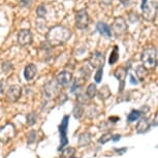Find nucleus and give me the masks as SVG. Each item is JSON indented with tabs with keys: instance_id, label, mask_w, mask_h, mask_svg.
Wrapping results in <instances>:
<instances>
[{
	"instance_id": "nucleus-4",
	"label": "nucleus",
	"mask_w": 158,
	"mask_h": 158,
	"mask_svg": "<svg viewBox=\"0 0 158 158\" xmlns=\"http://www.w3.org/2000/svg\"><path fill=\"white\" fill-rule=\"evenodd\" d=\"M68 123H69V116L65 115L63 119H62L60 126H59V132H60V139H61V144H60V147H59V150L63 149L68 143V139H67Z\"/></svg>"
},
{
	"instance_id": "nucleus-17",
	"label": "nucleus",
	"mask_w": 158,
	"mask_h": 158,
	"mask_svg": "<svg viewBox=\"0 0 158 158\" xmlns=\"http://www.w3.org/2000/svg\"><path fill=\"white\" fill-rule=\"evenodd\" d=\"M84 106H82V104H76L74 106V108L73 110V117L76 119H81L83 117V115H84Z\"/></svg>"
},
{
	"instance_id": "nucleus-8",
	"label": "nucleus",
	"mask_w": 158,
	"mask_h": 158,
	"mask_svg": "<svg viewBox=\"0 0 158 158\" xmlns=\"http://www.w3.org/2000/svg\"><path fill=\"white\" fill-rule=\"evenodd\" d=\"M113 32L115 33V35H122L127 31V24L125 22V20L123 18H117L115 20L114 24H113V28L111 29Z\"/></svg>"
},
{
	"instance_id": "nucleus-18",
	"label": "nucleus",
	"mask_w": 158,
	"mask_h": 158,
	"mask_svg": "<svg viewBox=\"0 0 158 158\" xmlns=\"http://www.w3.org/2000/svg\"><path fill=\"white\" fill-rule=\"evenodd\" d=\"M142 116V113L138 111V110H133V111H131L129 114L127 116V121L129 122V123H132V122H135L136 120H139V118H141Z\"/></svg>"
},
{
	"instance_id": "nucleus-31",
	"label": "nucleus",
	"mask_w": 158,
	"mask_h": 158,
	"mask_svg": "<svg viewBox=\"0 0 158 158\" xmlns=\"http://www.w3.org/2000/svg\"><path fill=\"white\" fill-rule=\"evenodd\" d=\"M120 2L123 5H125V6H127V5L131 2V0H120Z\"/></svg>"
},
{
	"instance_id": "nucleus-24",
	"label": "nucleus",
	"mask_w": 158,
	"mask_h": 158,
	"mask_svg": "<svg viewBox=\"0 0 158 158\" xmlns=\"http://www.w3.org/2000/svg\"><path fill=\"white\" fill-rule=\"evenodd\" d=\"M37 121V115L35 113H30L28 116H27V125L29 126H32L36 123Z\"/></svg>"
},
{
	"instance_id": "nucleus-27",
	"label": "nucleus",
	"mask_w": 158,
	"mask_h": 158,
	"mask_svg": "<svg viewBox=\"0 0 158 158\" xmlns=\"http://www.w3.org/2000/svg\"><path fill=\"white\" fill-rule=\"evenodd\" d=\"M46 13H47V10H46V7H44V5H40V6L37 7V16L38 17H40V18H43L46 16Z\"/></svg>"
},
{
	"instance_id": "nucleus-3",
	"label": "nucleus",
	"mask_w": 158,
	"mask_h": 158,
	"mask_svg": "<svg viewBox=\"0 0 158 158\" xmlns=\"http://www.w3.org/2000/svg\"><path fill=\"white\" fill-rule=\"evenodd\" d=\"M17 135V130L14 124L6 123L4 126L0 127V142L6 144L11 141Z\"/></svg>"
},
{
	"instance_id": "nucleus-36",
	"label": "nucleus",
	"mask_w": 158,
	"mask_h": 158,
	"mask_svg": "<svg viewBox=\"0 0 158 158\" xmlns=\"http://www.w3.org/2000/svg\"><path fill=\"white\" fill-rule=\"evenodd\" d=\"M157 125V114H155V118H154V126Z\"/></svg>"
},
{
	"instance_id": "nucleus-32",
	"label": "nucleus",
	"mask_w": 158,
	"mask_h": 158,
	"mask_svg": "<svg viewBox=\"0 0 158 158\" xmlns=\"http://www.w3.org/2000/svg\"><path fill=\"white\" fill-rule=\"evenodd\" d=\"M130 83H131V84H132V85H136V84H138V81H135V77H133V76H130Z\"/></svg>"
},
{
	"instance_id": "nucleus-9",
	"label": "nucleus",
	"mask_w": 158,
	"mask_h": 158,
	"mask_svg": "<svg viewBox=\"0 0 158 158\" xmlns=\"http://www.w3.org/2000/svg\"><path fill=\"white\" fill-rule=\"evenodd\" d=\"M32 34L31 32L27 30V29H23L18 33V43L20 46L26 47L32 44Z\"/></svg>"
},
{
	"instance_id": "nucleus-34",
	"label": "nucleus",
	"mask_w": 158,
	"mask_h": 158,
	"mask_svg": "<svg viewBox=\"0 0 158 158\" xmlns=\"http://www.w3.org/2000/svg\"><path fill=\"white\" fill-rule=\"evenodd\" d=\"M147 1L148 0H143L142 1V10H144V8L146 7V5H147Z\"/></svg>"
},
{
	"instance_id": "nucleus-13",
	"label": "nucleus",
	"mask_w": 158,
	"mask_h": 158,
	"mask_svg": "<svg viewBox=\"0 0 158 158\" xmlns=\"http://www.w3.org/2000/svg\"><path fill=\"white\" fill-rule=\"evenodd\" d=\"M36 71H37V68L33 63L28 64L27 66L25 67V69H24V77H25V79L27 80V81H31L35 77V74H36Z\"/></svg>"
},
{
	"instance_id": "nucleus-38",
	"label": "nucleus",
	"mask_w": 158,
	"mask_h": 158,
	"mask_svg": "<svg viewBox=\"0 0 158 158\" xmlns=\"http://www.w3.org/2000/svg\"><path fill=\"white\" fill-rule=\"evenodd\" d=\"M59 158H63V157H62V156H60V157H59Z\"/></svg>"
},
{
	"instance_id": "nucleus-37",
	"label": "nucleus",
	"mask_w": 158,
	"mask_h": 158,
	"mask_svg": "<svg viewBox=\"0 0 158 158\" xmlns=\"http://www.w3.org/2000/svg\"><path fill=\"white\" fill-rule=\"evenodd\" d=\"M125 150H126V149H123L122 151H125ZM116 151H117V152H121V150H116Z\"/></svg>"
},
{
	"instance_id": "nucleus-22",
	"label": "nucleus",
	"mask_w": 158,
	"mask_h": 158,
	"mask_svg": "<svg viewBox=\"0 0 158 158\" xmlns=\"http://www.w3.org/2000/svg\"><path fill=\"white\" fill-rule=\"evenodd\" d=\"M119 59V53H118V48L117 46H115L114 50H113V52L111 53V56H110V59H109V63L113 65L115 64L116 62L118 61Z\"/></svg>"
},
{
	"instance_id": "nucleus-20",
	"label": "nucleus",
	"mask_w": 158,
	"mask_h": 158,
	"mask_svg": "<svg viewBox=\"0 0 158 158\" xmlns=\"http://www.w3.org/2000/svg\"><path fill=\"white\" fill-rule=\"evenodd\" d=\"M147 74H148V70L143 65L136 68V77H138L139 81H144V79L147 77Z\"/></svg>"
},
{
	"instance_id": "nucleus-21",
	"label": "nucleus",
	"mask_w": 158,
	"mask_h": 158,
	"mask_svg": "<svg viewBox=\"0 0 158 158\" xmlns=\"http://www.w3.org/2000/svg\"><path fill=\"white\" fill-rule=\"evenodd\" d=\"M97 94L99 95L100 99H108V98L111 96V91H110V89L108 88V86H104L103 88H101V90L98 92L97 91Z\"/></svg>"
},
{
	"instance_id": "nucleus-15",
	"label": "nucleus",
	"mask_w": 158,
	"mask_h": 158,
	"mask_svg": "<svg viewBox=\"0 0 158 158\" xmlns=\"http://www.w3.org/2000/svg\"><path fill=\"white\" fill-rule=\"evenodd\" d=\"M127 74V71L124 69L123 67H120L118 68L117 70L115 71V77H117L119 81L121 82V86H120V91L123 90V85H124V80H125V77Z\"/></svg>"
},
{
	"instance_id": "nucleus-1",
	"label": "nucleus",
	"mask_w": 158,
	"mask_h": 158,
	"mask_svg": "<svg viewBox=\"0 0 158 158\" xmlns=\"http://www.w3.org/2000/svg\"><path fill=\"white\" fill-rule=\"evenodd\" d=\"M70 35V31L67 28L63 27V26H56L49 31V33L47 35V41L50 44L51 47L59 46V44L66 43L69 40Z\"/></svg>"
},
{
	"instance_id": "nucleus-25",
	"label": "nucleus",
	"mask_w": 158,
	"mask_h": 158,
	"mask_svg": "<svg viewBox=\"0 0 158 158\" xmlns=\"http://www.w3.org/2000/svg\"><path fill=\"white\" fill-rule=\"evenodd\" d=\"M113 139V135L112 133H106V135H103L101 138L99 139V144H106V143H108L109 141H111V139Z\"/></svg>"
},
{
	"instance_id": "nucleus-2",
	"label": "nucleus",
	"mask_w": 158,
	"mask_h": 158,
	"mask_svg": "<svg viewBox=\"0 0 158 158\" xmlns=\"http://www.w3.org/2000/svg\"><path fill=\"white\" fill-rule=\"evenodd\" d=\"M143 66L146 69H154L157 65V51L154 47H148L142 53Z\"/></svg>"
},
{
	"instance_id": "nucleus-23",
	"label": "nucleus",
	"mask_w": 158,
	"mask_h": 158,
	"mask_svg": "<svg viewBox=\"0 0 158 158\" xmlns=\"http://www.w3.org/2000/svg\"><path fill=\"white\" fill-rule=\"evenodd\" d=\"M74 153H76V149L71 148V147H68L66 149H64L63 152H62L61 156L63 158H71V157H73Z\"/></svg>"
},
{
	"instance_id": "nucleus-11",
	"label": "nucleus",
	"mask_w": 158,
	"mask_h": 158,
	"mask_svg": "<svg viewBox=\"0 0 158 158\" xmlns=\"http://www.w3.org/2000/svg\"><path fill=\"white\" fill-rule=\"evenodd\" d=\"M71 79H73V74L69 71H62V73H58L57 77H56V82L60 87H66L69 84Z\"/></svg>"
},
{
	"instance_id": "nucleus-5",
	"label": "nucleus",
	"mask_w": 158,
	"mask_h": 158,
	"mask_svg": "<svg viewBox=\"0 0 158 158\" xmlns=\"http://www.w3.org/2000/svg\"><path fill=\"white\" fill-rule=\"evenodd\" d=\"M60 92V86L58 85V83L55 81H50L48 82L44 87V96L47 98H53L57 96Z\"/></svg>"
},
{
	"instance_id": "nucleus-7",
	"label": "nucleus",
	"mask_w": 158,
	"mask_h": 158,
	"mask_svg": "<svg viewBox=\"0 0 158 158\" xmlns=\"http://www.w3.org/2000/svg\"><path fill=\"white\" fill-rule=\"evenodd\" d=\"M21 93H22V88L19 85H13L8 88L6 94H5V98L8 102H15L20 98Z\"/></svg>"
},
{
	"instance_id": "nucleus-33",
	"label": "nucleus",
	"mask_w": 158,
	"mask_h": 158,
	"mask_svg": "<svg viewBox=\"0 0 158 158\" xmlns=\"http://www.w3.org/2000/svg\"><path fill=\"white\" fill-rule=\"evenodd\" d=\"M109 120L112 122H117V121H119V118L118 117H110Z\"/></svg>"
},
{
	"instance_id": "nucleus-16",
	"label": "nucleus",
	"mask_w": 158,
	"mask_h": 158,
	"mask_svg": "<svg viewBox=\"0 0 158 158\" xmlns=\"http://www.w3.org/2000/svg\"><path fill=\"white\" fill-rule=\"evenodd\" d=\"M91 143V135L89 132H84L80 135L79 138V146L80 147H85Z\"/></svg>"
},
{
	"instance_id": "nucleus-12",
	"label": "nucleus",
	"mask_w": 158,
	"mask_h": 158,
	"mask_svg": "<svg viewBox=\"0 0 158 158\" xmlns=\"http://www.w3.org/2000/svg\"><path fill=\"white\" fill-rule=\"evenodd\" d=\"M151 125V122L149 121L147 117H142L139 119L138 125H136V131H138V133H145L149 131Z\"/></svg>"
},
{
	"instance_id": "nucleus-28",
	"label": "nucleus",
	"mask_w": 158,
	"mask_h": 158,
	"mask_svg": "<svg viewBox=\"0 0 158 158\" xmlns=\"http://www.w3.org/2000/svg\"><path fill=\"white\" fill-rule=\"evenodd\" d=\"M94 79H95V82L96 83H100L101 79H102V68L97 69L96 73H95V76H94Z\"/></svg>"
},
{
	"instance_id": "nucleus-6",
	"label": "nucleus",
	"mask_w": 158,
	"mask_h": 158,
	"mask_svg": "<svg viewBox=\"0 0 158 158\" xmlns=\"http://www.w3.org/2000/svg\"><path fill=\"white\" fill-rule=\"evenodd\" d=\"M90 24V19H89L88 13L86 10H81L77 13L76 16V26L79 29L87 28Z\"/></svg>"
},
{
	"instance_id": "nucleus-35",
	"label": "nucleus",
	"mask_w": 158,
	"mask_h": 158,
	"mask_svg": "<svg viewBox=\"0 0 158 158\" xmlns=\"http://www.w3.org/2000/svg\"><path fill=\"white\" fill-rule=\"evenodd\" d=\"M120 138H121V135H115L114 139H113V141H115V142H117V141H119V139H120Z\"/></svg>"
},
{
	"instance_id": "nucleus-19",
	"label": "nucleus",
	"mask_w": 158,
	"mask_h": 158,
	"mask_svg": "<svg viewBox=\"0 0 158 158\" xmlns=\"http://www.w3.org/2000/svg\"><path fill=\"white\" fill-rule=\"evenodd\" d=\"M86 94H87V97L89 99H92L96 96L97 94V87L95 84H90L88 86L87 90H86Z\"/></svg>"
},
{
	"instance_id": "nucleus-26",
	"label": "nucleus",
	"mask_w": 158,
	"mask_h": 158,
	"mask_svg": "<svg viewBox=\"0 0 158 158\" xmlns=\"http://www.w3.org/2000/svg\"><path fill=\"white\" fill-rule=\"evenodd\" d=\"M36 135H37V132L35 130H32L30 131V132L28 133V135H27V142H28V144H32V143H34L35 142V139H36Z\"/></svg>"
},
{
	"instance_id": "nucleus-14",
	"label": "nucleus",
	"mask_w": 158,
	"mask_h": 158,
	"mask_svg": "<svg viewBox=\"0 0 158 158\" xmlns=\"http://www.w3.org/2000/svg\"><path fill=\"white\" fill-rule=\"evenodd\" d=\"M96 28H97L98 32H99L100 34H102L103 36H106V38H110L112 36V30L108 24L99 22V23H97Z\"/></svg>"
},
{
	"instance_id": "nucleus-39",
	"label": "nucleus",
	"mask_w": 158,
	"mask_h": 158,
	"mask_svg": "<svg viewBox=\"0 0 158 158\" xmlns=\"http://www.w3.org/2000/svg\"><path fill=\"white\" fill-rule=\"evenodd\" d=\"M71 158H76V157H71Z\"/></svg>"
},
{
	"instance_id": "nucleus-29",
	"label": "nucleus",
	"mask_w": 158,
	"mask_h": 158,
	"mask_svg": "<svg viewBox=\"0 0 158 158\" xmlns=\"http://www.w3.org/2000/svg\"><path fill=\"white\" fill-rule=\"evenodd\" d=\"M31 3H32V0H21V4H22V6L24 7L30 6Z\"/></svg>"
},
{
	"instance_id": "nucleus-10",
	"label": "nucleus",
	"mask_w": 158,
	"mask_h": 158,
	"mask_svg": "<svg viewBox=\"0 0 158 158\" xmlns=\"http://www.w3.org/2000/svg\"><path fill=\"white\" fill-rule=\"evenodd\" d=\"M89 63L94 68H102L104 65V57L100 52H94L89 58Z\"/></svg>"
},
{
	"instance_id": "nucleus-30",
	"label": "nucleus",
	"mask_w": 158,
	"mask_h": 158,
	"mask_svg": "<svg viewBox=\"0 0 158 158\" xmlns=\"http://www.w3.org/2000/svg\"><path fill=\"white\" fill-rule=\"evenodd\" d=\"M4 86H5V83L0 81V97H1L4 93Z\"/></svg>"
}]
</instances>
